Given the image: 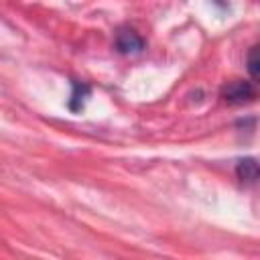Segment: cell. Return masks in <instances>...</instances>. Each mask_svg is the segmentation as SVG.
<instances>
[{
	"label": "cell",
	"instance_id": "1",
	"mask_svg": "<svg viewBox=\"0 0 260 260\" xmlns=\"http://www.w3.org/2000/svg\"><path fill=\"white\" fill-rule=\"evenodd\" d=\"M221 95L232 104H244L256 98V89L248 81H232L221 89Z\"/></svg>",
	"mask_w": 260,
	"mask_h": 260
},
{
	"label": "cell",
	"instance_id": "2",
	"mask_svg": "<svg viewBox=\"0 0 260 260\" xmlns=\"http://www.w3.org/2000/svg\"><path fill=\"white\" fill-rule=\"evenodd\" d=\"M116 47L124 55H136L144 49V39L132 28H122L116 35Z\"/></svg>",
	"mask_w": 260,
	"mask_h": 260
},
{
	"label": "cell",
	"instance_id": "3",
	"mask_svg": "<svg viewBox=\"0 0 260 260\" xmlns=\"http://www.w3.org/2000/svg\"><path fill=\"white\" fill-rule=\"evenodd\" d=\"M236 175H238V179L242 181V183H256V179H258V162H256V158H242V160H238V165H236Z\"/></svg>",
	"mask_w": 260,
	"mask_h": 260
},
{
	"label": "cell",
	"instance_id": "4",
	"mask_svg": "<svg viewBox=\"0 0 260 260\" xmlns=\"http://www.w3.org/2000/svg\"><path fill=\"white\" fill-rule=\"evenodd\" d=\"M87 93H89V87H87V85H83V83H73V95H71L69 108H71L73 112L81 110V106H83V98H85Z\"/></svg>",
	"mask_w": 260,
	"mask_h": 260
},
{
	"label": "cell",
	"instance_id": "5",
	"mask_svg": "<svg viewBox=\"0 0 260 260\" xmlns=\"http://www.w3.org/2000/svg\"><path fill=\"white\" fill-rule=\"evenodd\" d=\"M258 47L254 45V47H250V51H248V71H250V75H252V79H258V75H260V69H258Z\"/></svg>",
	"mask_w": 260,
	"mask_h": 260
}]
</instances>
